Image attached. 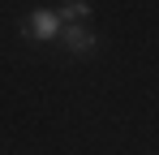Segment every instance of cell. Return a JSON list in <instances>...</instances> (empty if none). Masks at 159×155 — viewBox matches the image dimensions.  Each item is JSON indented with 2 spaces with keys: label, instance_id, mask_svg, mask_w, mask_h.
<instances>
[{
  "label": "cell",
  "instance_id": "cell-1",
  "mask_svg": "<svg viewBox=\"0 0 159 155\" xmlns=\"http://www.w3.org/2000/svg\"><path fill=\"white\" fill-rule=\"evenodd\" d=\"M17 30H22V39L52 43V39H60V17H56V9H34L30 17H22V22H17Z\"/></svg>",
  "mask_w": 159,
  "mask_h": 155
},
{
  "label": "cell",
  "instance_id": "cell-2",
  "mask_svg": "<svg viewBox=\"0 0 159 155\" xmlns=\"http://www.w3.org/2000/svg\"><path fill=\"white\" fill-rule=\"evenodd\" d=\"M60 43H65L69 56H90V52L99 48V35L86 22H73V26H60Z\"/></svg>",
  "mask_w": 159,
  "mask_h": 155
},
{
  "label": "cell",
  "instance_id": "cell-3",
  "mask_svg": "<svg viewBox=\"0 0 159 155\" xmlns=\"http://www.w3.org/2000/svg\"><path fill=\"white\" fill-rule=\"evenodd\" d=\"M90 0H65L60 9H56V17H60V26H73V22H90Z\"/></svg>",
  "mask_w": 159,
  "mask_h": 155
}]
</instances>
